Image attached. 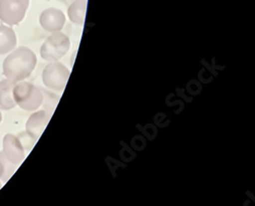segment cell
<instances>
[{"instance_id": "7c38bea8", "label": "cell", "mask_w": 255, "mask_h": 206, "mask_svg": "<svg viewBox=\"0 0 255 206\" xmlns=\"http://www.w3.org/2000/svg\"><path fill=\"white\" fill-rule=\"evenodd\" d=\"M17 164L10 162L3 151H0V181L6 183L14 174Z\"/></svg>"}, {"instance_id": "ba28073f", "label": "cell", "mask_w": 255, "mask_h": 206, "mask_svg": "<svg viewBox=\"0 0 255 206\" xmlns=\"http://www.w3.org/2000/svg\"><path fill=\"white\" fill-rule=\"evenodd\" d=\"M50 114L46 110H39L34 112L27 120L26 132L33 139L37 140L44 132L49 122Z\"/></svg>"}, {"instance_id": "277c9868", "label": "cell", "mask_w": 255, "mask_h": 206, "mask_svg": "<svg viewBox=\"0 0 255 206\" xmlns=\"http://www.w3.org/2000/svg\"><path fill=\"white\" fill-rule=\"evenodd\" d=\"M70 70L58 61H52L42 73L44 85L53 91H63L70 78Z\"/></svg>"}, {"instance_id": "5b68a950", "label": "cell", "mask_w": 255, "mask_h": 206, "mask_svg": "<svg viewBox=\"0 0 255 206\" xmlns=\"http://www.w3.org/2000/svg\"><path fill=\"white\" fill-rule=\"evenodd\" d=\"M30 0H0V19L8 26L19 24L24 19Z\"/></svg>"}, {"instance_id": "9c48e42d", "label": "cell", "mask_w": 255, "mask_h": 206, "mask_svg": "<svg viewBox=\"0 0 255 206\" xmlns=\"http://www.w3.org/2000/svg\"><path fill=\"white\" fill-rule=\"evenodd\" d=\"M16 82L5 79L0 82V109L10 110L15 107L16 103L13 99V88Z\"/></svg>"}, {"instance_id": "52a82bcc", "label": "cell", "mask_w": 255, "mask_h": 206, "mask_svg": "<svg viewBox=\"0 0 255 206\" xmlns=\"http://www.w3.org/2000/svg\"><path fill=\"white\" fill-rule=\"evenodd\" d=\"M2 146H3L2 151L10 162L14 164H18L24 160L25 158L24 146L22 142H20V140L16 136L12 134L5 135L3 138Z\"/></svg>"}, {"instance_id": "8fae6325", "label": "cell", "mask_w": 255, "mask_h": 206, "mask_svg": "<svg viewBox=\"0 0 255 206\" xmlns=\"http://www.w3.org/2000/svg\"><path fill=\"white\" fill-rule=\"evenodd\" d=\"M87 0H75L74 3L69 8V17L74 24L82 25L86 14Z\"/></svg>"}, {"instance_id": "8992f818", "label": "cell", "mask_w": 255, "mask_h": 206, "mask_svg": "<svg viewBox=\"0 0 255 206\" xmlns=\"http://www.w3.org/2000/svg\"><path fill=\"white\" fill-rule=\"evenodd\" d=\"M39 22L41 27L50 33L59 32L66 24V16L57 8H47L41 13Z\"/></svg>"}, {"instance_id": "30bf717a", "label": "cell", "mask_w": 255, "mask_h": 206, "mask_svg": "<svg viewBox=\"0 0 255 206\" xmlns=\"http://www.w3.org/2000/svg\"><path fill=\"white\" fill-rule=\"evenodd\" d=\"M16 35L10 27L0 26V55L6 54L15 49Z\"/></svg>"}, {"instance_id": "7a4b0ae2", "label": "cell", "mask_w": 255, "mask_h": 206, "mask_svg": "<svg viewBox=\"0 0 255 206\" xmlns=\"http://www.w3.org/2000/svg\"><path fill=\"white\" fill-rule=\"evenodd\" d=\"M12 94L16 105L27 111L38 109L44 101V94L38 87L23 81L16 82Z\"/></svg>"}, {"instance_id": "3957f363", "label": "cell", "mask_w": 255, "mask_h": 206, "mask_svg": "<svg viewBox=\"0 0 255 206\" xmlns=\"http://www.w3.org/2000/svg\"><path fill=\"white\" fill-rule=\"evenodd\" d=\"M71 48V40L63 33H52L42 44L40 55L44 60L57 61L65 56Z\"/></svg>"}, {"instance_id": "4fadbf2b", "label": "cell", "mask_w": 255, "mask_h": 206, "mask_svg": "<svg viewBox=\"0 0 255 206\" xmlns=\"http://www.w3.org/2000/svg\"><path fill=\"white\" fill-rule=\"evenodd\" d=\"M1 120H2V114L0 112V122H1Z\"/></svg>"}, {"instance_id": "6da1fadb", "label": "cell", "mask_w": 255, "mask_h": 206, "mask_svg": "<svg viewBox=\"0 0 255 206\" xmlns=\"http://www.w3.org/2000/svg\"><path fill=\"white\" fill-rule=\"evenodd\" d=\"M37 64L36 54L28 47L22 46L11 51L3 61V74L6 79L20 82L29 78Z\"/></svg>"}, {"instance_id": "5bb4252c", "label": "cell", "mask_w": 255, "mask_h": 206, "mask_svg": "<svg viewBox=\"0 0 255 206\" xmlns=\"http://www.w3.org/2000/svg\"><path fill=\"white\" fill-rule=\"evenodd\" d=\"M2 188V184H1V182H0V189Z\"/></svg>"}]
</instances>
